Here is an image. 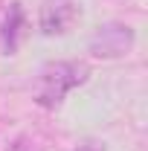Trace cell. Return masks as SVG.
Instances as JSON below:
<instances>
[{
    "label": "cell",
    "mask_w": 148,
    "mask_h": 151,
    "mask_svg": "<svg viewBox=\"0 0 148 151\" xmlns=\"http://www.w3.org/2000/svg\"><path fill=\"white\" fill-rule=\"evenodd\" d=\"M134 47V29L128 23H105L90 38V52L96 58H119L131 52Z\"/></svg>",
    "instance_id": "obj_2"
},
{
    "label": "cell",
    "mask_w": 148,
    "mask_h": 151,
    "mask_svg": "<svg viewBox=\"0 0 148 151\" xmlns=\"http://www.w3.org/2000/svg\"><path fill=\"white\" fill-rule=\"evenodd\" d=\"M20 32H23V9H20V3H9L3 26H0V44H3L6 55H15L20 44Z\"/></svg>",
    "instance_id": "obj_4"
},
{
    "label": "cell",
    "mask_w": 148,
    "mask_h": 151,
    "mask_svg": "<svg viewBox=\"0 0 148 151\" xmlns=\"http://www.w3.org/2000/svg\"><path fill=\"white\" fill-rule=\"evenodd\" d=\"M81 15L78 0H44L41 3V32L44 35H64Z\"/></svg>",
    "instance_id": "obj_3"
},
{
    "label": "cell",
    "mask_w": 148,
    "mask_h": 151,
    "mask_svg": "<svg viewBox=\"0 0 148 151\" xmlns=\"http://www.w3.org/2000/svg\"><path fill=\"white\" fill-rule=\"evenodd\" d=\"M87 76H90V67L84 61H52L38 73L32 96L41 108H58L73 87L87 81Z\"/></svg>",
    "instance_id": "obj_1"
},
{
    "label": "cell",
    "mask_w": 148,
    "mask_h": 151,
    "mask_svg": "<svg viewBox=\"0 0 148 151\" xmlns=\"http://www.w3.org/2000/svg\"><path fill=\"white\" fill-rule=\"evenodd\" d=\"M75 151H105V145H102V142H93V139H87V142H81Z\"/></svg>",
    "instance_id": "obj_5"
}]
</instances>
